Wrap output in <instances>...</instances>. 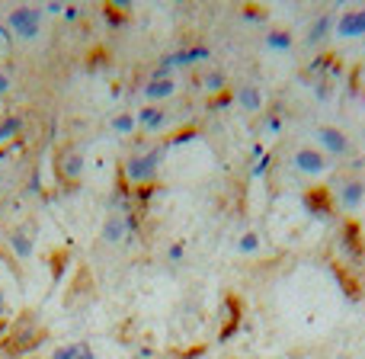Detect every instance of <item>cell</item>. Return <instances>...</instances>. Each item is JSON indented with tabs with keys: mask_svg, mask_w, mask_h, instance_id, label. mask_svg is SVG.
I'll list each match as a JSON object with an SVG mask.
<instances>
[{
	"mask_svg": "<svg viewBox=\"0 0 365 359\" xmlns=\"http://www.w3.org/2000/svg\"><path fill=\"white\" fill-rule=\"evenodd\" d=\"M7 29L13 35H19L23 42H33L39 39L42 33V10L39 7H29V3H19L7 13Z\"/></svg>",
	"mask_w": 365,
	"mask_h": 359,
	"instance_id": "1",
	"label": "cell"
},
{
	"mask_svg": "<svg viewBox=\"0 0 365 359\" xmlns=\"http://www.w3.org/2000/svg\"><path fill=\"white\" fill-rule=\"evenodd\" d=\"M160 148H151L144 154H132L125 160V180L128 183H151L158 176V167H160Z\"/></svg>",
	"mask_w": 365,
	"mask_h": 359,
	"instance_id": "2",
	"label": "cell"
},
{
	"mask_svg": "<svg viewBox=\"0 0 365 359\" xmlns=\"http://www.w3.org/2000/svg\"><path fill=\"white\" fill-rule=\"evenodd\" d=\"M291 167L305 176H321L330 170V158H327L321 148H311V144H307V148H298L291 154Z\"/></svg>",
	"mask_w": 365,
	"mask_h": 359,
	"instance_id": "3",
	"label": "cell"
},
{
	"mask_svg": "<svg viewBox=\"0 0 365 359\" xmlns=\"http://www.w3.org/2000/svg\"><path fill=\"white\" fill-rule=\"evenodd\" d=\"M314 138H317V148L324 151L327 158H343V154H349V138L343 128L337 126H317L314 128Z\"/></svg>",
	"mask_w": 365,
	"mask_h": 359,
	"instance_id": "4",
	"label": "cell"
},
{
	"mask_svg": "<svg viewBox=\"0 0 365 359\" xmlns=\"http://www.w3.org/2000/svg\"><path fill=\"white\" fill-rule=\"evenodd\" d=\"M333 33L340 35V39H362V35H365V7L343 10L340 17H337Z\"/></svg>",
	"mask_w": 365,
	"mask_h": 359,
	"instance_id": "5",
	"label": "cell"
},
{
	"mask_svg": "<svg viewBox=\"0 0 365 359\" xmlns=\"http://www.w3.org/2000/svg\"><path fill=\"white\" fill-rule=\"evenodd\" d=\"M173 93H176V81H173V74H164V71H158V74L144 84V100H148L151 106L170 100Z\"/></svg>",
	"mask_w": 365,
	"mask_h": 359,
	"instance_id": "6",
	"label": "cell"
},
{
	"mask_svg": "<svg viewBox=\"0 0 365 359\" xmlns=\"http://www.w3.org/2000/svg\"><path fill=\"white\" fill-rule=\"evenodd\" d=\"M125 234H128V218H125V212L112 209L106 218H103V228H100V237L106 244H122Z\"/></svg>",
	"mask_w": 365,
	"mask_h": 359,
	"instance_id": "7",
	"label": "cell"
},
{
	"mask_svg": "<svg viewBox=\"0 0 365 359\" xmlns=\"http://www.w3.org/2000/svg\"><path fill=\"white\" fill-rule=\"evenodd\" d=\"M365 202V180H346L340 186V209L343 212H356Z\"/></svg>",
	"mask_w": 365,
	"mask_h": 359,
	"instance_id": "8",
	"label": "cell"
},
{
	"mask_svg": "<svg viewBox=\"0 0 365 359\" xmlns=\"http://www.w3.org/2000/svg\"><path fill=\"white\" fill-rule=\"evenodd\" d=\"M58 170H61V176L65 180H80V174H83V154L80 151H74V148H65L58 154Z\"/></svg>",
	"mask_w": 365,
	"mask_h": 359,
	"instance_id": "9",
	"label": "cell"
},
{
	"mask_svg": "<svg viewBox=\"0 0 365 359\" xmlns=\"http://www.w3.org/2000/svg\"><path fill=\"white\" fill-rule=\"evenodd\" d=\"M208 58V49L205 45H189V49H182V51H176V55H170V58L164 61V67L160 71H170V67H180V65H196V61H205Z\"/></svg>",
	"mask_w": 365,
	"mask_h": 359,
	"instance_id": "10",
	"label": "cell"
},
{
	"mask_svg": "<svg viewBox=\"0 0 365 359\" xmlns=\"http://www.w3.org/2000/svg\"><path fill=\"white\" fill-rule=\"evenodd\" d=\"M7 241H10V251L17 253V260H29L35 253V241H33V234L23 231V228H13V231L7 234Z\"/></svg>",
	"mask_w": 365,
	"mask_h": 359,
	"instance_id": "11",
	"label": "cell"
},
{
	"mask_svg": "<svg viewBox=\"0 0 365 359\" xmlns=\"http://www.w3.org/2000/svg\"><path fill=\"white\" fill-rule=\"evenodd\" d=\"M135 119H138V128H144V132H160V128L167 126V109L164 106H144Z\"/></svg>",
	"mask_w": 365,
	"mask_h": 359,
	"instance_id": "12",
	"label": "cell"
},
{
	"mask_svg": "<svg viewBox=\"0 0 365 359\" xmlns=\"http://www.w3.org/2000/svg\"><path fill=\"white\" fill-rule=\"evenodd\" d=\"M263 103H266V97L257 84H244L241 90H237V106H241L244 112H260Z\"/></svg>",
	"mask_w": 365,
	"mask_h": 359,
	"instance_id": "13",
	"label": "cell"
},
{
	"mask_svg": "<svg viewBox=\"0 0 365 359\" xmlns=\"http://www.w3.org/2000/svg\"><path fill=\"white\" fill-rule=\"evenodd\" d=\"M266 49L275 55H289L295 49V35L289 29H266Z\"/></svg>",
	"mask_w": 365,
	"mask_h": 359,
	"instance_id": "14",
	"label": "cell"
},
{
	"mask_svg": "<svg viewBox=\"0 0 365 359\" xmlns=\"http://www.w3.org/2000/svg\"><path fill=\"white\" fill-rule=\"evenodd\" d=\"M333 26H337V19H333L330 13H321V17L314 19V26H311V33L305 35V42H307V45H321L327 35H330Z\"/></svg>",
	"mask_w": 365,
	"mask_h": 359,
	"instance_id": "15",
	"label": "cell"
},
{
	"mask_svg": "<svg viewBox=\"0 0 365 359\" xmlns=\"http://www.w3.org/2000/svg\"><path fill=\"white\" fill-rule=\"evenodd\" d=\"M135 128H138L135 112H116V116L109 119V132H116V135H132Z\"/></svg>",
	"mask_w": 365,
	"mask_h": 359,
	"instance_id": "16",
	"label": "cell"
},
{
	"mask_svg": "<svg viewBox=\"0 0 365 359\" xmlns=\"http://www.w3.org/2000/svg\"><path fill=\"white\" fill-rule=\"evenodd\" d=\"M260 247H263V237H260V231H244L241 237H237V253H257Z\"/></svg>",
	"mask_w": 365,
	"mask_h": 359,
	"instance_id": "17",
	"label": "cell"
},
{
	"mask_svg": "<svg viewBox=\"0 0 365 359\" xmlns=\"http://www.w3.org/2000/svg\"><path fill=\"white\" fill-rule=\"evenodd\" d=\"M19 132H23V119L19 116H3L0 119V142H3V138H17Z\"/></svg>",
	"mask_w": 365,
	"mask_h": 359,
	"instance_id": "18",
	"label": "cell"
},
{
	"mask_svg": "<svg viewBox=\"0 0 365 359\" xmlns=\"http://www.w3.org/2000/svg\"><path fill=\"white\" fill-rule=\"evenodd\" d=\"M202 87H205L208 93H221L224 87H228V77H224V71H212V74L202 77Z\"/></svg>",
	"mask_w": 365,
	"mask_h": 359,
	"instance_id": "19",
	"label": "cell"
},
{
	"mask_svg": "<svg viewBox=\"0 0 365 359\" xmlns=\"http://www.w3.org/2000/svg\"><path fill=\"white\" fill-rule=\"evenodd\" d=\"M77 350H80V343H65V347H58V350L51 353V359H74Z\"/></svg>",
	"mask_w": 365,
	"mask_h": 359,
	"instance_id": "20",
	"label": "cell"
},
{
	"mask_svg": "<svg viewBox=\"0 0 365 359\" xmlns=\"http://www.w3.org/2000/svg\"><path fill=\"white\" fill-rule=\"evenodd\" d=\"M330 81H321V84L314 87V97H317V103H324V100H330Z\"/></svg>",
	"mask_w": 365,
	"mask_h": 359,
	"instance_id": "21",
	"label": "cell"
},
{
	"mask_svg": "<svg viewBox=\"0 0 365 359\" xmlns=\"http://www.w3.org/2000/svg\"><path fill=\"white\" fill-rule=\"evenodd\" d=\"M182 253H186V247H182V244H170V251H167V257L173 260V263H180V260H182Z\"/></svg>",
	"mask_w": 365,
	"mask_h": 359,
	"instance_id": "22",
	"label": "cell"
},
{
	"mask_svg": "<svg viewBox=\"0 0 365 359\" xmlns=\"http://www.w3.org/2000/svg\"><path fill=\"white\" fill-rule=\"evenodd\" d=\"M74 359H96V350H93L90 343H80V350H77Z\"/></svg>",
	"mask_w": 365,
	"mask_h": 359,
	"instance_id": "23",
	"label": "cell"
},
{
	"mask_svg": "<svg viewBox=\"0 0 365 359\" xmlns=\"http://www.w3.org/2000/svg\"><path fill=\"white\" fill-rule=\"evenodd\" d=\"M266 128H269V132H279V128H282V119H279V116H269V119H266Z\"/></svg>",
	"mask_w": 365,
	"mask_h": 359,
	"instance_id": "24",
	"label": "cell"
},
{
	"mask_svg": "<svg viewBox=\"0 0 365 359\" xmlns=\"http://www.w3.org/2000/svg\"><path fill=\"white\" fill-rule=\"evenodd\" d=\"M7 93H10V77L0 71V97H7Z\"/></svg>",
	"mask_w": 365,
	"mask_h": 359,
	"instance_id": "25",
	"label": "cell"
},
{
	"mask_svg": "<svg viewBox=\"0 0 365 359\" xmlns=\"http://www.w3.org/2000/svg\"><path fill=\"white\" fill-rule=\"evenodd\" d=\"M42 13H65V3H49Z\"/></svg>",
	"mask_w": 365,
	"mask_h": 359,
	"instance_id": "26",
	"label": "cell"
},
{
	"mask_svg": "<svg viewBox=\"0 0 365 359\" xmlns=\"http://www.w3.org/2000/svg\"><path fill=\"white\" fill-rule=\"evenodd\" d=\"M7 315V301H3V292H0V317Z\"/></svg>",
	"mask_w": 365,
	"mask_h": 359,
	"instance_id": "27",
	"label": "cell"
},
{
	"mask_svg": "<svg viewBox=\"0 0 365 359\" xmlns=\"http://www.w3.org/2000/svg\"><path fill=\"white\" fill-rule=\"evenodd\" d=\"M337 359H353V356H337Z\"/></svg>",
	"mask_w": 365,
	"mask_h": 359,
	"instance_id": "28",
	"label": "cell"
}]
</instances>
